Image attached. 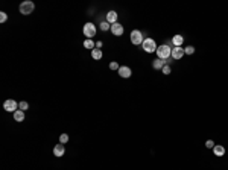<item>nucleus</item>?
Here are the masks:
<instances>
[{"mask_svg": "<svg viewBox=\"0 0 228 170\" xmlns=\"http://www.w3.org/2000/svg\"><path fill=\"white\" fill-rule=\"evenodd\" d=\"M8 20V15H6V12H0V23H5Z\"/></svg>", "mask_w": 228, "mask_h": 170, "instance_id": "nucleus-23", "label": "nucleus"}, {"mask_svg": "<svg viewBox=\"0 0 228 170\" xmlns=\"http://www.w3.org/2000/svg\"><path fill=\"white\" fill-rule=\"evenodd\" d=\"M108 29H111V24L108 23V22H102V23H101V30L106 32Z\"/></svg>", "mask_w": 228, "mask_h": 170, "instance_id": "nucleus-19", "label": "nucleus"}, {"mask_svg": "<svg viewBox=\"0 0 228 170\" xmlns=\"http://www.w3.org/2000/svg\"><path fill=\"white\" fill-rule=\"evenodd\" d=\"M34 9H35V5H34V2H30V0H25V2H22V3H20V6H18V11H20L23 15H29V14H32V12H34Z\"/></svg>", "mask_w": 228, "mask_h": 170, "instance_id": "nucleus-3", "label": "nucleus"}, {"mask_svg": "<svg viewBox=\"0 0 228 170\" xmlns=\"http://www.w3.org/2000/svg\"><path fill=\"white\" fill-rule=\"evenodd\" d=\"M91 58H93V59H101L102 58L101 49H93V50H91Z\"/></svg>", "mask_w": 228, "mask_h": 170, "instance_id": "nucleus-16", "label": "nucleus"}, {"mask_svg": "<svg viewBox=\"0 0 228 170\" xmlns=\"http://www.w3.org/2000/svg\"><path fill=\"white\" fill-rule=\"evenodd\" d=\"M213 153H214L216 156H224V155H225V147L221 144H216L213 147Z\"/></svg>", "mask_w": 228, "mask_h": 170, "instance_id": "nucleus-13", "label": "nucleus"}, {"mask_svg": "<svg viewBox=\"0 0 228 170\" xmlns=\"http://www.w3.org/2000/svg\"><path fill=\"white\" fill-rule=\"evenodd\" d=\"M18 108H20L22 111H26V109L29 108V103H27V102H20V103H18Z\"/></svg>", "mask_w": 228, "mask_h": 170, "instance_id": "nucleus-21", "label": "nucleus"}, {"mask_svg": "<svg viewBox=\"0 0 228 170\" xmlns=\"http://www.w3.org/2000/svg\"><path fill=\"white\" fill-rule=\"evenodd\" d=\"M161 72L164 73V74H170V67H169V65H164Z\"/></svg>", "mask_w": 228, "mask_h": 170, "instance_id": "nucleus-25", "label": "nucleus"}, {"mask_svg": "<svg viewBox=\"0 0 228 170\" xmlns=\"http://www.w3.org/2000/svg\"><path fill=\"white\" fill-rule=\"evenodd\" d=\"M164 65H166V61H164V59H160V58L154 59V62H152V67H154L155 70H163Z\"/></svg>", "mask_w": 228, "mask_h": 170, "instance_id": "nucleus-11", "label": "nucleus"}, {"mask_svg": "<svg viewBox=\"0 0 228 170\" xmlns=\"http://www.w3.org/2000/svg\"><path fill=\"white\" fill-rule=\"evenodd\" d=\"M96 32H98V27L94 23H85L82 27V34L84 37H87V40H91L93 37H96Z\"/></svg>", "mask_w": 228, "mask_h": 170, "instance_id": "nucleus-1", "label": "nucleus"}, {"mask_svg": "<svg viewBox=\"0 0 228 170\" xmlns=\"http://www.w3.org/2000/svg\"><path fill=\"white\" fill-rule=\"evenodd\" d=\"M170 55H172V49L169 47L167 44H161V46H158L157 49V56L160 58V59H169L170 58Z\"/></svg>", "mask_w": 228, "mask_h": 170, "instance_id": "nucleus-2", "label": "nucleus"}, {"mask_svg": "<svg viewBox=\"0 0 228 170\" xmlns=\"http://www.w3.org/2000/svg\"><path fill=\"white\" fill-rule=\"evenodd\" d=\"M14 120H15V121H23V120H25V111L17 109V111L14 113Z\"/></svg>", "mask_w": 228, "mask_h": 170, "instance_id": "nucleus-15", "label": "nucleus"}, {"mask_svg": "<svg viewBox=\"0 0 228 170\" xmlns=\"http://www.w3.org/2000/svg\"><path fill=\"white\" fill-rule=\"evenodd\" d=\"M184 53L186 55H193L195 53V47L193 46H187V47L184 49Z\"/></svg>", "mask_w": 228, "mask_h": 170, "instance_id": "nucleus-20", "label": "nucleus"}, {"mask_svg": "<svg viewBox=\"0 0 228 170\" xmlns=\"http://www.w3.org/2000/svg\"><path fill=\"white\" fill-rule=\"evenodd\" d=\"M214 141H213V140H207V143H205V147H207V149H213V147H214Z\"/></svg>", "mask_w": 228, "mask_h": 170, "instance_id": "nucleus-22", "label": "nucleus"}, {"mask_svg": "<svg viewBox=\"0 0 228 170\" xmlns=\"http://www.w3.org/2000/svg\"><path fill=\"white\" fill-rule=\"evenodd\" d=\"M67 141H69V135H67V134H61V135H59V143H61V144H66Z\"/></svg>", "mask_w": 228, "mask_h": 170, "instance_id": "nucleus-18", "label": "nucleus"}, {"mask_svg": "<svg viewBox=\"0 0 228 170\" xmlns=\"http://www.w3.org/2000/svg\"><path fill=\"white\" fill-rule=\"evenodd\" d=\"M84 47H85V49H91V50H93V49H94V43H93V40H85V41H84Z\"/></svg>", "mask_w": 228, "mask_h": 170, "instance_id": "nucleus-17", "label": "nucleus"}, {"mask_svg": "<svg viewBox=\"0 0 228 170\" xmlns=\"http://www.w3.org/2000/svg\"><path fill=\"white\" fill-rule=\"evenodd\" d=\"M184 55H186V53H184V49L182 47H174L172 49V55H170V56H172L174 59H181Z\"/></svg>", "mask_w": 228, "mask_h": 170, "instance_id": "nucleus-9", "label": "nucleus"}, {"mask_svg": "<svg viewBox=\"0 0 228 170\" xmlns=\"http://www.w3.org/2000/svg\"><path fill=\"white\" fill-rule=\"evenodd\" d=\"M3 108H5V111H8V113H15L17 108H18V103H17L14 99H8V100H5Z\"/></svg>", "mask_w": 228, "mask_h": 170, "instance_id": "nucleus-6", "label": "nucleus"}, {"mask_svg": "<svg viewBox=\"0 0 228 170\" xmlns=\"http://www.w3.org/2000/svg\"><path fill=\"white\" fill-rule=\"evenodd\" d=\"M110 69H111V70H119V64H117V62H114V61H113V62H111V64H110Z\"/></svg>", "mask_w": 228, "mask_h": 170, "instance_id": "nucleus-24", "label": "nucleus"}, {"mask_svg": "<svg viewBox=\"0 0 228 170\" xmlns=\"http://www.w3.org/2000/svg\"><path fill=\"white\" fill-rule=\"evenodd\" d=\"M64 152H66V149H64V144H61V143L53 147V155H55V156H62Z\"/></svg>", "mask_w": 228, "mask_h": 170, "instance_id": "nucleus-12", "label": "nucleus"}, {"mask_svg": "<svg viewBox=\"0 0 228 170\" xmlns=\"http://www.w3.org/2000/svg\"><path fill=\"white\" fill-rule=\"evenodd\" d=\"M117 73H119V76L120 77H131V74H132V70L128 67V65H120L119 67V70H117Z\"/></svg>", "mask_w": 228, "mask_h": 170, "instance_id": "nucleus-7", "label": "nucleus"}, {"mask_svg": "<svg viewBox=\"0 0 228 170\" xmlns=\"http://www.w3.org/2000/svg\"><path fill=\"white\" fill-rule=\"evenodd\" d=\"M131 43L134 44V46H140V44H143V41H145V38H143V34L140 32V30H132L131 32Z\"/></svg>", "mask_w": 228, "mask_h": 170, "instance_id": "nucleus-5", "label": "nucleus"}, {"mask_svg": "<svg viewBox=\"0 0 228 170\" xmlns=\"http://www.w3.org/2000/svg\"><path fill=\"white\" fill-rule=\"evenodd\" d=\"M102 47V41H98L96 43V49H101Z\"/></svg>", "mask_w": 228, "mask_h": 170, "instance_id": "nucleus-26", "label": "nucleus"}, {"mask_svg": "<svg viewBox=\"0 0 228 170\" xmlns=\"http://www.w3.org/2000/svg\"><path fill=\"white\" fill-rule=\"evenodd\" d=\"M142 47L145 52H148V53H154V52H157V43H155V40H152V38H145V41H143V44H142Z\"/></svg>", "mask_w": 228, "mask_h": 170, "instance_id": "nucleus-4", "label": "nucleus"}, {"mask_svg": "<svg viewBox=\"0 0 228 170\" xmlns=\"http://www.w3.org/2000/svg\"><path fill=\"white\" fill-rule=\"evenodd\" d=\"M111 32H113V35H116V37H120L122 34H123V26L119 23H114V24H111V29H110Z\"/></svg>", "mask_w": 228, "mask_h": 170, "instance_id": "nucleus-8", "label": "nucleus"}, {"mask_svg": "<svg viewBox=\"0 0 228 170\" xmlns=\"http://www.w3.org/2000/svg\"><path fill=\"white\" fill-rule=\"evenodd\" d=\"M182 43H184V38H182L181 35H175V37L172 38L174 47H182Z\"/></svg>", "mask_w": 228, "mask_h": 170, "instance_id": "nucleus-14", "label": "nucleus"}, {"mask_svg": "<svg viewBox=\"0 0 228 170\" xmlns=\"http://www.w3.org/2000/svg\"><path fill=\"white\" fill-rule=\"evenodd\" d=\"M106 22H108L110 24L117 23V12H116V11H110V12H106Z\"/></svg>", "mask_w": 228, "mask_h": 170, "instance_id": "nucleus-10", "label": "nucleus"}]
</instances>
